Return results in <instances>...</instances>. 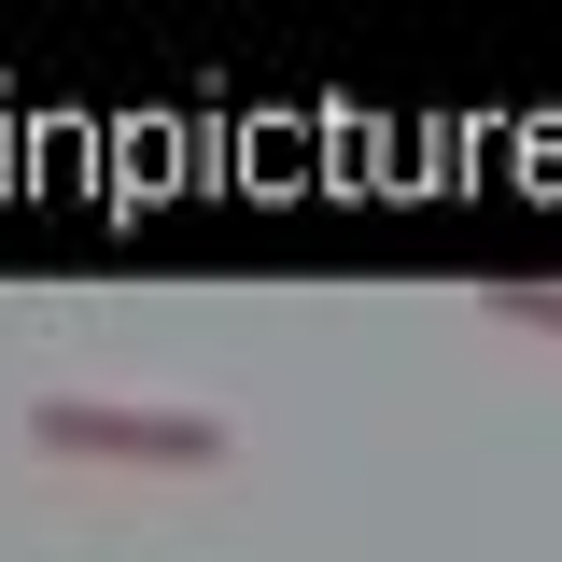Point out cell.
<instances>
[{"mask_svg":"<svg viewBox=\"0 0 562 562\" xmlns=\"http://www.w3.org/2000/svg\"><path fill=\"white\" fill-rule=\"evenodd\" d=\"M29 450H57V464H155V479H198L239 450V422L225 408H155V394H43L29 408Z\"/></svg>","mask_w":562,"mask_h":562,"instance_id":"obj_1","label":"cell"},{"mask_svg":"<svg viewBox=\"0 0 562 562\" xmlns=\"http://www.w3.org/2000/svg\"><path fill=\"white\" fill-rule=\"evenodd\" d=\"M479 310H492V324H520V338H562V281H492Z\"/></svg>","mask_w":562,"mask_h":562,"instance_id":"obj_2","label":"cell"}]
</instances>
